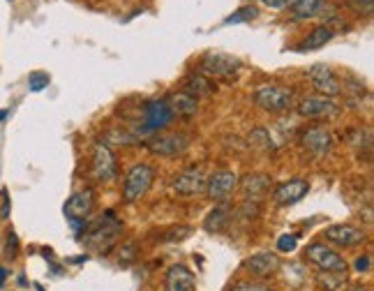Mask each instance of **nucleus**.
Masks as SVG:
<instances>
[{"label":"nucleus","mask_w":374,"mask_h":291,"mask_svg":"<svg viewBox=\"0 0 374 291\" xmlns=\"http://www.w3.org/2000/svg\"><path fill=\"white\" fill-rule=\"evenodd\" d=\"M120 231H123L120 220H116V215L109 211L86 229V245L95 249V252H109L111 245L118 240Z\"/></svg>","instance_id":"1"},{"label":"nucleus","mask_w":374,"mask_h":291,"mask_svg":"<svg viewBox=\"0 0 374 291\" xmlns=\"http://www.w3.org/2000/svg\"><path fill=\"white\" fill-rule=\"evenodd\" d=\"M153 180H155V166L144 164V162L135 164L127 171V176H125V182H123V202L125 204L139 202V199L151 190Z\"/></svg>","instance_id":"2"},{"label":"nucleus","mask_w":374,"mask_h":291,"mask_svg":"<svg viewBox=\"0 0 374 291\" xmlns=\"http://www.w3.org/2000/svg\"><path fill=\"white\" fill-rule=\"evenodd\" d=\"M240 61L231 54L208 51L201 58V74L208 79H231L240 72Z\"/></svg>","instance_id":"3"},{"label":"nucleus","mask_w":374,"mask_h":291,"mask_svg":"<svg viewBox=\"0 0 374 291\" xmlns=\"http://www.w3.org/2000/svg\"><path fill=\"white\" fill-rule=\"evenodd\" d=\"M254 102L263 111L270 113H287L294 106V93L282 86H261L254 90Z\"/></svg>","instance_id":"4"},{"label":"nucleus","mask_w":374,"mask_h":291,"mask_svg":"<svg viewBox=\"0 0 374 291\" xmlns=\"http://www.w3.org/2000/svg\"><path fill=\"white\" fill-rule=\"evenodd\" d=\"M307 259H310L319 271L323 273H347V259L337 249H332L323 243H312L305 249Z\"/></svg>","instance_id":"5"},{"label":"nucleus","mask_w":374,"mask_h":291,"mask_svg":"<svg viewBox=\"0 0 374 291\" xmlns=\"http://www.w3.org/2000/svg\"><path fill=\"white\" fill-rule=\"evenodd\" d=\"M90 173L97 182H109L116 178L118 173V166H116V155L106 141H95L93 144V164H90Z\"/></svg>","instance_id":"6"},{"label":"nucleus","mask_w":374,"mask_h":291,"mask_svg":"<svg viewBox=\"0 0 374 291\" xmlns=\"http://www.w3.org/2000/svg\"><path fill=\"white\" fill-rule=\"evenodd\" d=\"M236 187H238V176L229 169H220V171H215L213 176L206 178V194L208 199H213V202H218V204L227 202L229 194L234 192Z\"/></svg>","instance_id":"7"},{"label":"nucleus","mask_w":374,"mask_h":291,"mask_svg":"<svg viewBox=\"0 0 374 291\" xmlns=\"http://www.w3.org/2000/svg\"><path fill=\"white\" fill-rule=\"evenodd\" d=\"M301 144L307 153L323 157L332 151V144H335V139H332L330 130L323 128V125H314V128H307L303 135H301Z\"/></svg>","instance_id":"8"},{"label":"nucleus","mask_w":374,"mask_h":291,"mask_svg":"<svg viewBox=\"0 0 374 291\" xmlns=\"http://www.w3.org/2000/svg\"><path fill=\"white\" fill-rule=\"evenodd\" d=\"M307 77H310L312 86L319 90V95L323 97H335L342 93V83L335 77V72H332L328 65H312L310 70H307Z\"/></svg>","instance_id":"9"},{"label":"nucleus","mask_w":374,"mask_h":291,"mask_svg":"<svg viewBox=\"0 0 374 291\" xmlns=\"http://www.w3.org/2000/svg\"><path fill=\"white\" fill-rule=\"evenodd\" d=\"M187 146H189V137L185 135H162L146 144L148 151L160 157H178L187 151Z\"/></svg>","instance_id":"10"},{"label":"nucleus","mask_w":374,"mask_h":291,"mask_svg":"<svg viewBox=\"0 0 374 291\" xmlns=\"http://www.w3.org/2000/svg\"><path fill=\"white\" fill-rule=\"evenodd\" d=\"M337 104L323 95H307L298 104V113L303 118H332V116H337Z\"/></svg>","instance_id":"11"},{"label":"nucleus","mask_w":374,"mask_h":291,"mask_svg":"<svg viewBox=\"0 0 374 291\" xmlns=\"http://www.w3.org/2000/svg\"><path fill=\"white\" fill-rule=\"evenodd\" d=\"M173 190L182 197H194L206 190V173L201 166H189V169L180 171L176 178H173Z\"/></svg>","instance_id":"12"},{"label":"nucleus","mask_w":374,"mask_h":291,"mask_svg":"<svg viewBox=\"0 0 374 291\" xmlns=\"http://www.w3.org/2000/svg\"><path fill=\"white\" fill-rule=\"evenodd\" d=\"M95 208V192L90 187L86 190H79V192H74L68 204H65V215L72 220V222H86L88 215L93 213Z\"/></svg>","instance_id":"13"},{"label":"nucleus","mask_w":374,"mask_h":291,"mask_svg":"<svg viewBox=\"0 0 374 291\" xmlns=\"http://www.w3.org/2000/svg\"><path fill=\"white\" fill-rule=\"evenodd\" d=\"M326 240L337 247H359L365 243V231L359 227H351V224H332L326 229Z\"/></svg>","instance_id":"14"},{"label":"nucleus","mask_w":374,"mask_h":291,"mask_svg":"<svg viewBox=\"0 0 374 291\" xmlns=\"http://www.w3.org/2000/svg\"><path fill=\"white\" fill-rule=\"evenodd\" d=\"M310 192V182L305 178H291L280 182L275 187V192H273V202L278 206H291V204H298L301 199Z\"/></svg>","instance_id":"15"},{"label":"nucleus","mask_w":374,"mask_h":291,"mask_svg":"<svg viewBox=\"0 0 374 291\" xmlns=\"http://www.w3.org/2000/svg\"><path fill=\"white\" fill-rule=\"evenodd\" d=\"M280 268V256L273 254V252H259V254H252L249 259L245 261V271L249 273L252 278H270L273 273H278Z\"/></svg>","instance_id":"16"},{"label":"nucleus","mask_w":374,"mask_h":291,"mask_svg":"<svg viewBox=\"0 0 374 291\" xmlns=\"http://www.w3.org/2000/svg\"><path fill=\"white\" fill-rule=\"evenodd\" d=\"M164 289L166 291H194L197 289L194 273L189 271L187 266H171V268L166 271Z\"/></svg>","instance_id":"17"},{"label":"nucleus","mask_w":374,"mask_h":291,"mask_svg":"<svg viewBox=\"0 0 374 291\" xmlns=\"http://www.w3.org/2000/svg\"><path fill=\"white\" fill-rule=\"evenodd\" d=\"M144 113H146L144 125H146L148 132H155V130L166 128V125H169L171 118H173V113L169 111V106H166L164 99H153V102H148Z\"/></svg>","instance_id":"18"},{"label":"nucleus","mask_w":374,"mask_h":291,"mask_svg":"<svg viewBox=\"0 0 374 291\" xmlns=\"http://www.w3.org/2000/svg\"><path fill=\"white\" fill-rule=\"evenodd\" d=\"M166 106L173 116H180V118H192L199 111V99L192 95H187L185 90H178V93H171L166 99Z\"/></svg>","instance_id":"19"},{"label":"nucleus","mask_w":374,"mask_h":291,"mask_svg":"<svg viewBox=\"0 0 374 291\" xmlns=\"http://www.w3.org/2000/svg\"><path fill=\"white\" fill-rule=\"evenodd\" d=\"M332 37H335V30H332L330 26H317L312 32H307V37L301 42V44H296V47H294V51H296V54L314 51V49L326 47Z\"/></svg>","instance_id":"20"},{"label":"nucleus","mask_w":374,"mask_h":291,"mask_svg":"<svg viewBox=\"0 0 374 291\" xmlns=\"http://www.w3.org/2000/svg\"><path fill=\"white\" fill-rule=\"evenodd\" d=\"M268 187H270V176H266V173H247L240 180V190H243L247 199H259L261 194L268 192Z\"/></svg>","instance_id":"21"},{"label":"nucleus","mask_w":374,"mask_h":291,"mask_svg":"<svg viewBox=\"0 0 374 291\" xmlns=\"http://www.w3.org/2000/svg\"><path fill=\"white\" fill-rule=\"evenodd\" d=\"M229 220H231V208L227 206V202H222L208 213L204 227H206V231H211V234H220V231L227 229Z\"/></svg>","instance_id":"22"},{"label":"nucleus","mask_w":374,"mask_h":291,"mask_svg":"<svg viewBox=\"0 0 374 291\" xmlns=\"http://www.w3.org/2000/svg\"><path fill=\"white\" fill-rule=\"evenodd\" d=\"M185 93L192 95L194 99L211 97L215 93V83L208 77H204V74H192V77H187L185 81Z\"/></svg>","instance_id":"23"},{"label":"nucleus","mask_w":374,"mask_h":291,"mask_svg":"<svg viewBox=\"0 0 374 291\" xmlns=\"http://www.w3.org/2000/svg\"><path fill=\"white\" fill-rule=\"evenodd\" d=\"M326 0H294L291 5V14H294L296 21H305V19H314L321 10Z\"/></svg>","instance_id":"24"},{"label":"nucleus","mask_w":374,"mask_h":291,"mask_svg":"<svg viewBox=\"0 0 374 291\" xmlns=\"http://www.w3.org/2000/svg\"><path fill=\"white\" fill-rule=\"evenodd\" d=\"M347 282V273H319V285L326 291H339Z\"/></svg>","instance_id":"25"},{"label":"nucleus","mask_w":374,"mask_h":291,"mask_svg":"<svg viewBox=\"0 0 374 291\" xmlns=\"http://www.w3.org/2000/svg\"><path fill=\"white\" fill-rule=\"evenodd\" d=\"M256 16H259V10H256L254 5H243V7H238V10L231 14V16H227V19H224V23H227V26H231V23L254 21Z\"/></svg>","instance_id":"26"},{"label":"nucleus","mask_w":374,"mask_h":291,"mask_svg":"<svg viewBox=\"0 0 374 291\" xmlns=\"http://www.w3.org/2000/svg\"><path fill=\"white\" fill-rule=\"evenodd\" d=\"M249 144L256 146V148H263V151H273V148H275L270 132L266 128H256V130L249 132Z\"/></svg>","instance_id":"27"},{"label":"nucleus","mask_w":374,"mask_h":291,"mask_svg":"<svg viewBox=\"0 0 374 291\" xmlns=\"http://www.w3.org/2000/svg\"><path fill=\"white\" fill-rule=\"evenodd\" d=\"M28 86L30 90H35V93H39V90H44L49 86V74L44 72H32L28 77Z\"/></svg>","instance_id":"28"},{"label":"nucleus","mask_w":374,"mask_h":291,"mask_svg":"<svg viewBox=\"0 0 374 291\" xmlns=\"http://www.w3.org/2000/svg\"><path fill=\"white\" fill-rule=\"evenodd\" d=\"M296 245H298V236H294V234H282L278 238V249H280V252H294Z\"/></svg>","instance_id":"29"},{"label":"nucleus","mask_w":374,"mask_h":291,"mask_svg":"<svg viewBox=\"0 0 374 291\" xmlns=\"http://www.w3.org/2000/svg\"><path fill=\"white\" fill-rule=\"evenodd\" d=\"M347 3L354 12H359V14H372V10H374V0H347Z\"/></svg>","instance_id":"30"},{"label":"nucleus","mask_w":374,"mask_h":291,"mask_svg":"<svg viewBox=\"0 0 374 291\" xmlns=\"http://www.w3.org/2000/svg\"><path fill=\"white\" fill-rule=\"evenodd\" d=\"M231 291H273V289L261 285V282H238Z\"/></svg>","instance_id":"31"},{"label":"nucleus","mask_w":374,"mask_h":291,"mask_svg":"<svg viewBox=\"0 0 374 291\" xmlns=\"http://www.w3.org/2000/svg\"><path fill=\"white\" fill-rule=\"evenodd\" d=\"M137 249H139V247H137L135 243L125 245V247H123V252H120V264L127 266V264L135 261V259H137Z\"/></svg>","instance_id":"32"},{"label":"nucleus","mask_w":374,"mask_h":291,"mask_svg":"<svg viewBox=\"0 0 374 291\" xmlns=\"http://www.w3.org/2000/svg\"><path fill=\"white\" fill-rule=\"evenodd\" d=\"M259 3L270 7V10H289L294 5V0H259Z\"/></svg>","instance_id":"33"},{"label":"nucleus","mask_w":374,"mask_h":291,"mask_svg":"<svg viewBox=\"0 0 374 291\" xmlns=\"http://www.w3.org/2000/svg\"><path fill=\"white\" fill-rule=\"evenodd\" d=\"M16 252H19V238H16L14 231H10V234H7V256L14 259Z\"/></svg>","instance_id":"34"},{"label":"nucleus","mask_w":374,"mask_h":291,"mask_svg":"<svg viewBox=\"0 0 374 291\" xmlns=\"http://www.w3.org/2000/svg\"><path fill=\"white\" fill-rule=\"evenodd\" d=\"M0 218L3 220L10 218V194H7V190L3 192V204H0Z\"/></svg>","instance_id":"35"},{"label":"nucleus","mask_w":374,"mask_h":291,"mask_svg":"<svg viewBox=\"0 0 374 291\" xmlns=\"http://www.w3.org/2000/svg\"><path fill=\"white\" fill-rule=\"evenodd\" d=\"M356 271H359V273H368L370 271V256L368 254L356 259Z\"/></svg>","instance_id":"36"},{"label":"nucleus","mask_w":374,"mask_h":291,"mask_svg":"<svg viewBox=\"0 0 374 291\" xmlns=\"http://www.w3.org/2000/svg\"><path fill=\"white\" fill-rule=\"evenodd\" d=\"M7 275H10V271L5 268V266H0V287L5 285V280H7Z\"/></svg>","instance_id":"37"},{"label":"nucleus","mask_w":374,"mask_h":291,"mask_svg":"<svg viewBox=\"0 0 374 291\" xmlns=\"http://www.w3.org/2000/svg\"><path fill=\"white\" fill-rule=\"evenodd\" d=\"M351 291H368V289H365V287H354Z\"/></svg>","instance_id":"38"}]
</instances>
